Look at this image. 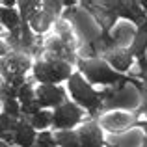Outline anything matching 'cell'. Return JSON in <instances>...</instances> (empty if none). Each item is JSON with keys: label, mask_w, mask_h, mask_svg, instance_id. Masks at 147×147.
Listing matches in <instances>:
<instances>
[{"label": "cell", "mask_w": 147, "mask_h": 147, "mask_svg": "<svg viewBox=\"0 0 147 147\" xmlns=\"http://www.w3.org/2000/svg\"><path fill=\"white\" fill-rule=\"evenodd\" d=\"M34 76L39 80L41 84H56L65 78H71V67L67 61H61L49 54L45 61H37L34 65Z\"/></svg>", "instance_id": "1"}, {"label": "cell", "mask_w": 147, "mask_h": 147, "mask_svg": "<svg viewBox=\"0 0 147 147\" xmlns=\"http://www.w3.org/2000/svg\"><path fill=\"white\" fill-rule=\"evenodd\" d=\"M69 91H71L73 99H75L76 102L82 104L84 108H88V110L91 112V115L97 114L99 106L102 104L100 95L95 93L93 88H91L80 75H71V78H69Z\"/></svg>", "instance_id": "2"}, {"label": "cell", "mask_w": 147, "mask_h": 147, "mask_svg": "<svg viewBox=\"0 0 147 147\" xmlns=\"http://www.w3.org/2000/svg\"><path fill=\"white\" fill-rule=\"evenodd\" d=\"M80 69L86 73V76L93 84H115V82H125V78H121L119 73H115L114 69H110L104 61L99 60H88L80 61Z\"/></svg>", "instance_id": "3"}, {"label": "cell", "mask_w": 147, "mask_h": 147, "mask_svg": "<svg viewBox=\"0 0 147 147\" xmlns=\"http://www.w3.org/2000/svg\"><path fill=\"white\" fill-rule=\"evenodd\" d=\"M80 119H82V110L71 102H63L52 112V125L56 129H71Z\"/></svg>", "instance_id": "4"}, {"label": "cell", "mask_w": 147, "mask_h": 147, "mask_svg": "<svg viewBox=\"0 0 147 147\" xmlns=\"http://www.w3.org/2000/svg\"><path fill=\"white\" fill-rule=\"evenodd\" d=\"M73 21H75L76 28H78L80 36H82L88 43H93V41H97L99 37H100L99 36V34H100L99 24H97V21H93V19H91L90 11L78 9V13L75 15V19H73Z\"/></svg>", "instance_id": "5"}, {"label": "cell", "mask_w": 147, "mask_h": 147, "mask_svg": "<svg viewBox=\"0 0 147 147\" xmlns=\"http://www.w3.org/2000/svg\"><path fill=\"white\" fill-rule=\"evenodd\" d=\"M36 99L39 102L41 108H47V106H61L65 100V93L60 90L58 86H52V84H39L36 91Z\"/></svg>", "instance_id": "6"}, {"label": "cell", "mask_w": 147, "mask_h": 147, "mask_svg": "<svg viewBox=\"0 0 147 147\" xmlns=\"http://www.w3.org/2000/svg\"><path fill=\"white\" fill-rule=\"evenodd\" d=\"M140 102V95H138L136 88L130 86H121L117 91L114 93V97L108 99L104 102L106 108H114V106H123V108H136Z\"/></svg>", "instance_id": "7"}, {"label": "cell", "mask_w": 147, "mask_h": 147, "mask_svg": "<svg viewBox=\"0 0 147 147\" xmlns=\"http://www.w3.org/2000/svg\"><path fill=\"white\" fill-rule=\"evenodd\" d=\"M78 138L82 147H104L102 144V134L97 123H86L78 130Z\"/></svg>", "instance_id": "8"}, {"label": "cell", "mask_w": 147, "mask_h": 147, "mask_svg": "<svg viewBox=\"0 0 147 147\" xmlns=\"http://www.w3.org/2000/svg\"><path fill=\"white\" fill-rule=\"evenodd\" d=\"M102 127L108 130H123L127 127H132L134 123V117L129 114H121V112H115V114H108L106 117L102 119Z\"/></svg>", "instance_id": "9"}, {"label": "cell", "mask_w": 147, "mask_h": 147, "mask_svg": "<svg viewBox=\"0 0 147 147\" xmlns=\"http://www.w3.org/2000/svg\"><path fill=\"white\" fill-rule=\"evenodd\" d=\"M47 47L50 50V54L61 61H73V58H75V54H73V43H65L60 37H52Z\"/></svg>", "instance_id": "10"}, {"label": "cell", "mask_w": 147, "mask_h": 147, "mask_svg": "<svg viewBox=\"0 0 147 147\" xmlns=\"http://www.w3.org/2000/svg\"><path fill=\"white\" fill-rule=\"evenodd\" d=\"M13 134H15V144H19L21 147H32L37 140L36 132H34V127L26 121H19V127Z\"/></svg>", "instance_id": "11"}, {"label": "cell", "mask_w": 147, "mask_h": 147, "mask_svg": "<svg viewBox=\"0 0 147 147\" xmlns=\"http://www.w3.org/2000/svg\"><path fill=\"white\" fill-rule=\"evenodd\" d=\"M106 60L110 61L117 71H127L129 65L132 63V54H130V50L115 49V50H108L106 52Z\"/></svg>", "instance_id": "12"}, {"label": "cell", "mask_w": 147, "mask_h": 147, "mask_svg": "<svg viewBox=\"0 0 147 147\" xmlns=\"http://www.w3.org/2000/svg\"><path fill=\"white\" fill-rule=\"evenodd\" d=\"M119 15L125 19H130L132 22H138V24H144V9L140 7L138 2H123L121 9H119Z\"/></svg>", "instance_id": "13"}, {"label": "cell", "mask_w": 147, "mask_h": 147, "mask_svg": "<svg viewBox=\"0 0 147 147\" xmlns=\"http://www.w3.org/2000/svg\"><path fill=\"white\" fill-rule=\"evenodd\" d=\"M110 145H114V147H142L144 140H142V134L138 130H132V132L125 134V136L110 138Z\"/></svg>", "instance_id": "14"}, {"label": "cell", "mask_w": 147, "mask_h": 147, "mask_svg": "<svg viewBox=\"0 0 147 147\" xmlns=\"http://www.w3.org/2000/svg\"><path fill=\"white\" fill-rule=\"evenodd\" d=\"M0 22H2L9 32H13V30L21 28V15L17 13V9L0 7Z\"/></svg>", "instance_id": "15"}, {"label": "cell", "mask_w": 147, "mask_h": 147, "mask_svg": "<svg viewBox=\"0 0 147 147\" xmlns=\"http://www.w3.org/2000/svg\"><path fill=\"white\" fill-rule=\"evenodd\" d=\"M134 36H136V34H134L132 26L127 24V22L125 24H117L115 30H114V34H112V37H114V41H115V47H125V45H129Z\"/></svg>", "instance_id": "16"}, {"label": "cell", "mask_w": 147, "mask_h": 147, "mask_svg": "<svg viewBox=\"0 0 147 147\" xmlns=\"http://www.w3.org/2000/svg\"><path fill=\"white\" fill-rule=\"evenodd\" d=\"M52 21H54V17H50L47 11L39 9V11H37V13L28 21V24L32 26V30H36V32H39V34H43V32H47V30H49V26L52 24Z\"/></svg>", "instance_id": "17"}, {"label": "cell", "mask_w": 147, "mask_h": 147, "mask_svg": "<svg viewBox=\"0 0 147 147\" xmlns=\"http://www.w3.org/2000/svg\"><path fill=\"white\" fill-rule=\"evenodd\" d=\"M147 49V21L140 26V30L136 32L132 41V49H130V54H136L138 58L144 56V50Z\"/></svg>", "instance_id": "18"}, {"label": "cell", "mask_w": 147, "mask_h": 147, "mask_svg": "<svg viewBox=\"0 0 147 147\" xmlns=\"http://www.w3.org/2000/svg\"><path fill=\"white\" fill-rule=\"evenodd\" d=\"M54 140H56V144L60 147H82L78 134L71 132V130H60V132H56Z\"/></svg>", "instance_id": "19"}, {"label": "cell", "mask_w": 147, "mask_h": 147, "mask_svg": "<svg viewBox=\"0 0 147 147\" xmlns=\"http://www.w3.org/2000/svg\"><path fill=\"white\" fill-rule=\"evenodd\" d=\"M52 123V114L50 112H37L36 115H32V121H30V125L34 127V129H47V127Z\"/></svg>", "instance_id": "20"}, {"label": "cell", "mask_w": 147, "mask_h": 147, "mask_svg": "<svg viewBox=\"0 0 147 147\" xmlns=\"http://www.w3.org/2000/svg\"><path fill=\"white\" fill-rule=\"evenodd\" d=\"M19 7H21V19H22V22H28L30 19L39 11V9H37V7H39V4H37V2H19Z\"/></svg>", "instance_id": "21"}, {"label": "cell", "mask_w": 147, "mask_h": 147, "mask_svg": "<svg viewBox=\"0 0 147 147\" xmlns=\"http://www.w3.org/2000/svg\"><path fill=\"white\" fill-rule=\"evenodd\" d=\"M21 47L22 49H32L34 47V37H32V32H30L28 22H22L21 24Z\"/></svg>", "instance_id": "22"}, {"label": "cell", "mask_w": 147, "mask_h": 147, "mask_svg": "<svg viewBox=\"0 0 147 147\" xmlns=\"http://www.w3.org/2000/svg\"><path fill=\"white\" fill-rule=\"evenodd\" d=\"M17 97L22 100V104H28V102H34V100H36V91H34V88L26 82L22 88H19V95Z\"/></svg>", "instance_id": "23"}, {"label": "cell", "mask_w": 147, "mask_h": 147, "mask_svg": "<svg viewBox=\"0 0 147 147\" xmlns=\"http://www.w3.org/2000/svg\"><path fill=\"white\" fill-rule=\"evenodd\" d=\"M0 127L4 129V132H15L19 127V121L9 117V115H6V114H0Z\"/></svg>", "instance_id": "24"}, {"label": "cell", "mask_w": 147, "mask_h": 147, "mask_svg": "<svg viewBox=\"0 0 147 147\" xmlns=\"http://www.w3.org/2000/svg\"><path fill=\"white\" fill-rule=\"evenodd\" d=\"M4 114L17 119L21 115V106H19L17 100H4Z\"/></svg>", "instance_id": "25"}, {"label": "cell", "mask_w": 147, "mask_h": 147, "mask_svg": "<svg viewBox=\"0 0 147 147\" xmlns=\"http://www.w3.org/2000/svg\"><path fill=\"white\" fill-rule=\"evenodd\" d=\"M0 95H2L4 100H15L19 95V90L6 82V84H0Z\"/></svg>", "instance_id": "26"}, {"label": "cell", "mask_w": 147, "mask_h": 147, "mask_svg": "<svg viewBox=\"0 0 147 147\" xmlns=\"http://www.w3.org/2000/svg\"><path fill=\"white\" fill-rule=\"evenodd\" d=\"M36 147H56V140H54L52 134L41 132L36 140Z\"/></svg>", "instance_id": "27"}, {"label": "cell", "mask_w": 147, "mask_h": 147, "mask_svg": "<svg viewBox=\"0 0 147 147\" xmlns=\"http://www.w3.org/2000/svg\"><path fill=\"white\" fill-rule=\"evenodd\" d=\"M61 4L63 2H43V11H47V13L50 15V17H54L56 19V15L61 11Z\"/></svg>", "instance_id": "28"}, {"label": "cell", "mask_w": 147, "mask_h": 147, "mask_svg": "<svg viewBox=\"0 0 147 147\" xmlns=\"http://www.w3.org/2000/svg\"><path fill=\"white\" fill-rule=\"evenodd\" d=\"M7 52V49H6V45L2 43V41H0V56H4V54Z\"/></svg>", "instance_id": "29"}, {"label": "cell", "mask_w": 147, "mask_h": 147, "mask_svg": "<svg viewBox=\"0 0 147 147\" xmlns=\"http://www.w3.org/2000/svg\"><path fill=\"white\" fill-rule=\"evenodd\" d=\"M4 134H6V132H4V129H2V127H0V138H2Z\"/></svg>", "instance_id": "30"}, {"label": "cell", "mask_w": 147, "mask_h": 147, "mask_svg": "<svg viewBox=\"0 0 147 147\" xmlns=\"http://www.w3.org/2000/svg\"><path fill=\"white\" fill-rule=\"evenodd\" d=\"M142 127H144V129H145V132H147V123H142Z\"/></svg>", "instance_id": "31"}, {"label": "cell", "mask_w": 147, "mask_h": 147, "mask_svg": "<svg viewBox=\"0 0 147 147\" xmlns=\"http://www.w3.org/2000/svg\"><path fill=\"white\" fill-rule=\"evenodd\" d=\"M0 147H7V145H6V144H2V142H0Z\"/></svg>", "instance_id": "32"}, {"label": "cell", "mask_w": 147, "mask_h": 147, "mask_svg": "<svg viewBox=\"0 0 147 147\" xmlns=\"http://www.w3.org/2000/svg\"><path fill=\"white\" fill-rule=\"evenodd\" d=\"M142 147H147V142H144V145H142Z\"/></svg>", "instance_id": "33"}]
</instances>
